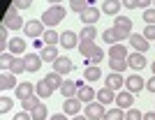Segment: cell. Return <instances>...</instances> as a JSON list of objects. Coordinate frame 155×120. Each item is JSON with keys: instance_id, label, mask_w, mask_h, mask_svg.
Masks as SVG:
<instances>
[{"instance_id": "obj_20", "label": "cell", "mask_w": 155, "mask_h": 120, "mask_svg": "<svg viewBox=\"0 0 155 120\" xmlns=\"http://www.w3.org/2000/svg\"><path fill=\"white\" fill-rule=\"evenodd\" d=\"M60 92H63L65 99L77 97V92H79V83H77V81H67V79H65V83L60 86Z\"/></svg>"}, {"instance_id": "obj_12", "label": "cell", "mask_w": 155, "mask_h": 120, "mask_svg": "<svg viewBox=\"0 0 155 120\" xmlns=\"http://www.w3.org/2000/svg\"><path fill=\"white\" fill-rule=\"evenodd\" d=\"M19 86V81H16V74H12V72L7 70L0 74V88H2V92H7V90H12Z\"/></svg>"}, {"instance_id": "obj_8", "label": "cell", "mask_w": 155, "mask_h": 120, "mask_svg": "<svg viewBox=\"0 0 155 120\" xmlns=\"http://www.w3.org/2000/svg\"><path fill=\"white\" fill-rule=\"evenodd\" d=\"M79 83V92H77V99L79 102H86V104H91L93 99L97 97V92L91 88V86H84V81H77Z\"/></svg>"}, {"instance_id": "obj_22", "label": "cell", "mask_w": 155, "mask_h": 120, "mask_svg": "<svg viewBox=\"0 0 155 120\" xmlns=\"http://www.w3.org/2000/svg\"><path fill=\"white\" fill-rule=\"evenodd\" d=\"M2 25H5V28H9V30H23V28H26V21L16 14V16H5Z\"/></svg>"}, {"instance_id": "obj_49", "label": "cell", "mask_w": 155, "mask_h": 120, "mask_svg": "<svg viewBox=\"0 0 155 120\" xmlns=\"http://www.w3.org/2000/svg\"><path fill=\"white\" fill-rule=\"evenodd\" d=\"M146 88H148V90H150V92H155V74H153V76H150L148 81H146Z\"/></svg>"}, {"instance_id": "obj_32", "label": "cell", "mask_w": 155, "mask_h": 120, "mask_svg": "<svg viewBox=\"0 0 155 120\" xmlns=\"http://www.w3.org/2000/svg\"><path fill=\"white\" fill-rule=\"evenodd\" d=\"M109 67H111V72L123 74V72L127 70V60H116V58H109Z\"/></svg>"}, {"instance_id": "obj_10", "label": "cell", "mask_w": 155, "mask_h": 120, "mask_svg": "<svg viewBox=\"0 0 155 120\" xmlns=\"http://www.w3.org/2000/svg\"><path fill=\"white\" fill-rule=\"evenodd\" d=\"M7 49H9V53H12V56H23V53H26V49H28V42H26L23 37H14V39H9Z\"/></svg>"}, {"instance_id": "obj_43", "label": "cell", "mask_w": 155, "mask_h": 120, "mask_svg": "<svg viewBox=\"0 0 155 120\" xmlns=\"http://www.w3.org/2000/svg\"><path fill=\"white\" fill-rule=\"evenodd\" d=\"M16 9H30V5H32V0H14L12 2Z\"/></svg>"}, {"instance_id": "obj_27", "label": "cell", "mask_w": 155, "mask_h": 120, "mask_svg": "<svg viewBox=\"0 0 155 120\" xmlns=\"http://www.w3.org/2000/svg\"><path fill=\"white\" fill-rule=\"evenodd\" d=\"M127 49H125L123 44H120V42H118V44H114L109 49V58H116V60H127Z\"/></svg>"}, {"instance_id": "obj_7", "label": "cell", "mask_w": 155, "mask_h": 120, "mask_svg": "<svg viewBox=\"0 0 155 120\" xmlns=\"http://www.w3.org/2000/svg\"><path fill=\"white\" fill-rule=\"evenodd\" d=\"M146 65H148V60H146V56L139 53V51H134V53H130V56H127V67H132V70L141 72Z\"/></svg>"}, {"instance_id": "obj_45", "label": "cell", "mask_w": 155, "mask_h": 120, "mask_svg": "<svg viewBox=\"0 0 155 120\" xmlns=\"http://www.w3.org/2000/svg\"><path fill=\"white\" fill-rule=\"evenodd\" d=\"M7 44H9V42H7V28L2 25V30H0V46L7 49Z\"/></svg>"}, {"instance_id": "obj_40", "label": "cell", "mask_w": 155, "mask_h": 120, "mask_svg": "<svg viewBox=\"0 0 155 120\" xmlns=\"http://www.w3.org/2000/svg\"><path fill=\"white\" fill-rule=\"evenodd\" d=\"M125 120H143V113L139 109H127L125 111Z\"/></svg>"}, {"instance_id": "obj_47", "label": "cell", "mask_w": 155, "mask_h": 120, "mask_svg": "<svg viewBox=\"0 0 155 120\" xmlns=\"http://www.w3.org/2000/svg\"><path fill=\"white\" fill-rule=\"evenodd\" d=\"M14 120H32V115L28 113V111H21V113L14 115Z\"/></svg>"}, {"instance_id": "obj_52", "label": "cell", "mask_w": 155, "mask_h": 120, "mask_svg": "<svg viewBox=\"0 0 155 120\" xmlns=\"http://www.w3.org/2000/svg\"><path fill=\"white\" fill-rule=\"evenodd\" d=\"M51 120H67V118H65V113H56V115H51Z\"/></svg>"}, {"instance_id": "obj_18", "label": "cell", "mask_w": 155, "mask_h": 120, "mask_svg": "<svg viewBox=\"0 0 155 120\" xmlns=\"http://www.w3.org/2000/svg\"><path fill=\"white\" fill-rule=\"evenodd\" d=\"M23 60H26V72H37L39 67H42V58H39V53H26Z\"/></svg>"}, {"instance_id": "obj_37", "label": "cell", "mask_w": 155, "mask_h": 120, "mask_svg": "<svg viewBox=\"0 0 155 120\" xmlns=\"http://www.w3.org/2000/svg\"><path fill=\"white\" fill-rule=\"evenodd\" d=\"M30 115H32V120H46V104L42 102L35 111H30Z\"/></svg>"}, {"instance_id": "obj_29", "label": "cell", "mask_w": 155, "mask_h": 120, "mask_svg": "<svg viewBox=\"0 0 155 120\" xmlns=\"http://www.w3.org/2000/svg\"><path fill=\"white\" fill-rule=\"evenodd\" d=\"M95 37H97V30L93 25H86L81 30V35H79V42H95Z\"/></svg>"}, {"instance_id": "obj_42", "label": "cell", "mask_w": 155, "mask_h": 120, "mask_svg": "<svg viewBox=\"0 0 155 120\" xmlns=\"http://www.w3.org/2000/svg\"><path fill=\"white\" fill-rule=\"evenodd\" d=\"M141 16H143V21H146L148 25H155V7L153 9H143Z\"/></svg>"}, {"instance_id": "obj_51", "label": "cell", "mask_w": 155, "mask_h": 120, "mask_svg": "<svg viewBox=\"0 0 155 120\" xmlns=\"http://www.w3.org/2000/svg\"><path fill=\"white\" fill-rule=\"evenodd\" d=\"M143 120H155V111H148V113H143Z\"/></svg>"}, {"instance_id": "obj_53", "label": "cell", "mask_w": 155, "mask_h": 120, "mask_svg": "<svg viewBox=\"0 0 155 120\" xmlns=\"http://www.w3.org/2000/svg\"><path fill=\"white\" fill-rule=\"evenodd\" d=\"M72 120H88V118H86V115H74Z\"/></svg>"}, {"instance_id": "obj_25", "label": "cell", "mask_w": 155, "mask_h": 120, "mask_svg": "<svg viewBox=\"0 0 155 120\" xmlns=\"http://www.w3.org/2000/svg\"><path fill=\"white\" fill-rule=\"evenodd\" d=\"M35 92H37V97H42V99H49V97L53 95V88L42 79L39 83H35Z\"/></svg>"}, {"instance_id": "obj_46", "label": "cell", "mask_w": 155, "mask_h": 120, "mask_svg": "<svg viewBox=\"0 0 155 120\" xmlns=\"http://www.w3.org/2000/svg\"><path fill=\"white\" fill-rule=\"evenodd\" d=\"M150 5H153V0H137V7H139V9H150Z\"/></svg>"}, {"instance_id": "obj_28", "label": "cell", "mask_w": 155, "mask_h": 120, "mask_svg": "<svg viewBox=\"0 0 155 120\" xmlns=\"http://www.w3.org/2000/svg\"><path fill=\"white\" fill-rule=\"evenodd\" d=\"M44 81L49 83L53 90H60V86L65 83V79H63L60 74H56V72H51V74H46V76H44Z\"/></svg>"}, {"instance_id": "obj_30", "label": "cell", "mask_w": 155, "mask_h": 120, "mask_svg": "<svg viewBox=\"0 0 155 120\" xmlns=\"http://www.w3.org/2000/svg\"><path fill=\"white\" fill-rule=\"evenodd\" d=\"M95 42H79V51H81V56L86 58V60H88V58L93 56V53H95Z\"/></svg>"}, {"instance_id": "obj_39", "label": "cell", "mask_w": 155, "mask_h": 120, "mask_svg": "<svg viewBox=\"0 0 155 120\" xmlns=\"http://www.w3.org/2000/svg\"><path fill=\"white\" fill-rule=\"evenodd\" d=\"M102 60H104V51L100 49V46H97V49H95V53H93V56L88 58V65H100Z\"/></svg>"}, {"instance_id": "obj_50", "label": "cell", "mask_w": 155, "mask_h": 120, "mask_svg": "<svg viewBox=\"0 0 155 120\" xmlns=\"http://www.w3.org/2000/svg\"><path fill=\"white\" fill-rule=\"evenodd\" d=\"M16 14H19V9H16V7H9V9H7V14H5V16H16Z\"/></svg>"}, {"instance_id": "obj_33", "label": "cell", "mask_w": 155, "mask_h": 120, "mask_svg": "<svg viewBox=\"0 0 155 120\" xmlns=\"http://www.w3.org/2000/svg\"><path fill=\"white\" fill-rule=\"evenodd\" d=\"M42 97H37V95H32V97H28L26 102H21V104H23V111H28V113H30V111H35V109L39 106V104H42Z\"/></svg>"}, {"instance_id": "obj_3", "label": "cell", "mask_w": 155, "mask_h": 120, "mask_svg": "<svg viewBox=\"0 0 155 120\" xmlns=\"http://www.w3.org/2000/svg\"><path fill=\"white\" fill-rule=\"evenodd\" d=\"M84 115L88 120H102L104 115H107V109H104V104H100V102H91V104H86Z\"/></svg>"}, {"instance_id": "obj_41", "label": "cell", "mask_w": 155, "mask_h": 120, "mask_svg": "<svg viewBox=\"0 0 155 120\" xmlns=\"http://www.w3.org/2000/svg\"><path fill=\"white\" fill-rule=\"evenodd\" d=\"M12 106H14V102H12V97H2L0 99V113H7V111H12Z\"/></svg>"}, {"instance_id": "obj_38", "label": "cell", "mask_w": 155, "mask_h": 120, "mask_svg": "<svg viewBox=\"0 0 155 120\" xmlns=\"http://www.w3.org/2000/svg\"><path fill=\"white\" fill-rule=\"evenodd\" d=\"M86 7H88V0H70V9L77 14H81Z\"/></svg>"}, {"instance_id": "obj_1", "label": "cell", "mask_w": 155, "mask_h": 120, "mask_svg": "<svg viewBox=\"0 0 155 120\" xmlns=\"http://www.w3.org/2000/svg\"><path fill=\"white\" fill-rule=\"evenodd\" d=\"M65 14H67V9H65V7L51 5L49 9H44V14H42V23H44L46 28H56V25L65 19Z\"/></svg>"}, {"instance_id": "obj_5", "label": "cell", "mask_w": 155, "mask_h": 120, "mask_svg": "<svg viewBox=\"0 0 155 120\" xmlns=\"http://www.w3.org/2000/svg\"><path fill=\"white\" fill-rule=\"evenodd\" d=\"M100 16H102V12H100L97 7H91V5L79 14V19H81V23H84V25H95L97 21H100Z\"/></svg>"}, {"instance_id": "obj_56", "label": "cell", "mask_w": 155, "mask_h": 120, "mask_svg": "<svg viewBox=\"0 0 155 120\" xmlns=\"http://www.w3.org/2000/svg\"><path fill=\"white\" fill-rule=\"evenodd\" d=\"M153 7H155V0H153Z\"/></svg>"}, {"instance_id": "obj_9", "label": "cell", "mask_w": 155, "mask_h": 120, "mask_svg": "<svg viewBox=\"0 0 155 120\" xmlns=\"http://www.w3.org/2000/svg\"><path fill=\"white\" fill-rule=\"evenodd\" d=\"M118 109H123V111H127V109H132V104H134V97H132V92L130 90H120L116 95V102H114Z\"/></svg>"}, {"instance_id": "obj_13", "label": "cell", "mask_w": 155, "mask_h": 120, "mask_svg": "<svg viewBox=\"0 0 155 120\" xmlns=\"http://www.w3.org/2000/svg\"><path fill=\"white\" fill-rule=\"evenodd\" d=\"M104 81H107V88H111L114 92H116V90L120 92V88L125 86V76H123V74H118V72H111V74L107 76Z\"/></svg>"}, {"instance_id": "obj_24", "label": "cell", "mask_w": 155, "mask_h": 120, "mask_svg": "<svg viewBox=\"0 0 155 120\" xmlns=\"http://www.w3.org/2000/svg\"><path fill=\"white\" fill-rule=\"evenodd\" d=\"M84 79L86 81H100V79H102V70H100V65H88V67H86L84 70Z\"/></svg>"}, {"instance_id": "obj_31", "label": "cell", "mask_w": 155, "mask_h": 120, "mask_svg": "<svg viewBox=\"0 0 155 120\" xmlns=\"http://www.w3.org/2000/svg\"><path fill=\"white\" fill-rule=\"evenodd\" d=\"M14 58H16V56H12L9 51H2V53H0V67H2V72H7L9 67H12Z\"/></svg>"}, {"instance_id": "obj_15", "label": "cell", "mask_w": 155, "mask_h": 120, "mask_svg": "<svg viewBox=\"0 0 155 120\" xmlns=\"http://www.w3.org/2000/svg\"><path fill=\"white\" fill-rule=\"evenodd\" d=\"M130 46H134V51H139V53H146L150 49L148 39L143 37V35H130Z\"/></svg>"}, {"instance_id": "obj_55", "label": "cell", "mask_w": 155, "mask_h": 120, "mask_svg": "<svg viewBox=\"0 0 155 120\" xmlns=\"http://www.w3.org/2000/svg\"><path fill=\"white\" fill-rule=\"evenodd\" d=\"M150 70H153V74H155V63H153V65H150Z\"/></svg>"}, {"instance_id": "obj_44", "label": "cell", "mask_w": 155, "mask_h": 120, "mask_svg": "<svg viewBox=\"0 0 155 120\" xmlns=\"http://www.w3.org/2000/svg\"><path fill=\"white\" fill-rule=\"evenodd\" d=\"M143 37L148 39V42L150 39L155 42V25H146V28H143Z\"/></svg>"}, {"instance_id": "obj_17", "label": "cell", "mask_w": 155, "mask_h": 120, "mask_svg": "<svg viewBox=\"0 0 155 120\" xmlns=\"http://www.w3.org/2000/svg\"><path fill=\"white\" fill-rule=\"evenodd\" d=\"M35 95V83H19V86H16V97H19L21 102H26L28 97H32Z\"/></svg>"}, {"instance_id": "obj_2", "label": "cell", "mask_w": 155, "mask_h": 120, "mask_svg": "<svg viewBox=\"0 0 155 120\" xmlns=\"http://www.w3.org/2000/svg\"><path fill=\"white\" fill-rule=\"evenodd\" d=\"M114 30H116L118 42L123 44V39H130V35H132V21H130L127 16H120V14H118L116 19H114Z\"/></svg>"}, {"instance_id": "obj_26", "label": "cell", "mask_w": 155, "mask_h": 120, "mask_svg": "<svg viewBox=\"0 0 155 120\" xmlns=\"http://www.w3.org/2000/svg\"><path fill=\"white\" fill-rule=\"evenodd\" d=\"M42 42H44V46H56V44H60V35L53 28H46V32L42 35Z\"/></svg>"}, {"instance_id": "obj_19", "label": "cell", "mask_w": 155, "mask_h": 120, "mask_svg": "<svg viewBox=\"0 0 155 120\" xmlns=\"http://www.w3.org/2000/svg\"><path fill=\"white\" fill-rule=\"evenodd\" d=\"M120 7H123V2H120V0H104V2H102V14H109V16H118Z\"/></svg>"}, {"instance_id": "obj_4", "label": "cell", "mask_w": 155, "mask_h": 120, "mask_svg": "<svg viewBox=\"0 0 155 120\" xmlns=\"http://www.w3.org/2000/svg\"><path fill=\"white\" fill-rule=\"evenodd\" d=\"M23 30H26L28 37L37 39V37H42V35L46 32V25L42 23V19H32V21H28V23H26V28H23Z\"/></svg>"}, {"instance_id": "obj_6", "label": "cell", "mask_w": 155, "mask_h": 120, "mask_svg": "<svg viewBox=\"0 0 155 120\" xmlns=\"http://www.w3.org/2000/svg\"><path fill=\"white\" fill-rule=\"evenodd\" d=\"M125 86H127V90L134 95V92H141L143 88H146V81L141 79V74H132L125 79Z\"/></svg>"}, {"instance_id": "obj_23", "label": "cell", "mask_w": 155, "mask_h": 120, "mask_svg": "<svg viewBox=\"0 0 155 120\" xmlns=\"http://www.w3.org/2000/svg\"><path fill=\"white\" fill-rule=\"evenodd\" d=\"M95 99L100 102V104H104V106H107V104H111V102H116V95H114V90H111V88H107V86H104V88L97 90V97H95Z\"/></svg>"}, {"instance_id": "obj_11", "label": "cell", "mask_w": 155, "mask_h": 120, "mask_svg": "<svg viewBox=\"0 0 155 120\" xmlns=\"http://www.w3.org/2000/svg\"><path fill=\"white\" fill-rule=\"evenodd\" d=\"M72 70H74V63H72L70 58H58V60L53 63V72L60 74V76H67Z\"/></svg>"}, {"instance_id": "obj_48", "label": "cell", "mask_w": 155, "mask_h": 120, "mask_svg": "<svg viewBox=\"0 0 155 120\" xmlns=\"http://www.w3.org/2000/svg\"><path fill=\"white\" fill-rule=\"evenodd\" d=\"M123 2V7H127V9H139L137 7V0H120Z\"/></svg>"}, {"instance_id": "obj_21", "label": "cell", "mask_w": 155, "mask_h": 120, "mask_svg": "<svg viewBox=\"0 0 155 120\" xmlns=\"http://www.w3.org/2000/svg\"><path fill=\"white\" fill-rule=\"evenodd\" d=\"M39 58H42V63H56L58 60V46H44V49L39 51Z\"/></svg>"}, {"instance_id": "obj_35", "label": "cell", "mask_w": 155, "mask_h": 120, "mask_svg": "<svg viewBox=\"0 0 155 120\" xmlns=\"http://www.w3.org/2000/svg\"><path fill=\"white\" fill-rule=\"evenodd\" d=\"M9 72L12 74H21V72H26V60L23 58H14V63H12V67H9Z\"/></svg>"}, {"instance_id": "obj_36", "label": "cell", "mask_w": 155, "mask_h": 120, "mask_svg": "<svg viewBox=\"0 0 155 120\" xmlns=\"http://www.w3.org/2000/svg\"><path fill=\"white\" fill-rule=\"evenodd\" d=\"M102 39H104V42H107L109 46L118 44V37H116V30H114V28H109V30H104V32H102Z\"/></svg>"}, {"instance_id": "obj_16", "label": "cell", "mask_w": 155, "mask_h": 120, "mask_svg": "<svg viewBox=\"0 0 155 120\" xmlns=\"http://www.w3.org/2000/svg\"><path fill=\"white\" fill-rule=\"evenodd\" d=\"M60 46H65V49H79V37L72 30H65L60 35Z\"/></svg>"}, {"instance_id": "obj_34", "label": "cell", "mask_w": 155, "mask_h": 120, "mask_svg": "<svg viewBox=\"0 0 155 120\" xmlns=\"http://www.w3.org/2000/svg\"><path fill=\"white\" fill-rule=\"evenodd\" d=\"M102 120H125V111L116 106V109H111V111H107V115Z\"/></svg>"}, {"instance_id": "obj_54", "label": "cell", "mask_w": 155, "mask_h": 120, "mask_svg": "<svg viewBox=\"0 0 155 120\" xmlns=\"http://www.w3.org/2000/svg\"><path fill=\"white\" fill-rule=\"evenodd\" d=\"M46 2H51V5H60L63 0H46Z\"/></svg>"}, {"instance_id": "obj_14", "label": "cell", "mask_w": 155, "mask_h": 120, "mask_svg": "<svg viewBox=\"0 0 155 120\" xmlns=\"http://www.w3.org/2000/svg\"><path fill=\"white\" fill-rule=\"evenodd\" d=\"M81 106H84V102H79L77 97H72V99H65V102H63V113H65V115H79Z\"/></svg>"}]
</instances>
